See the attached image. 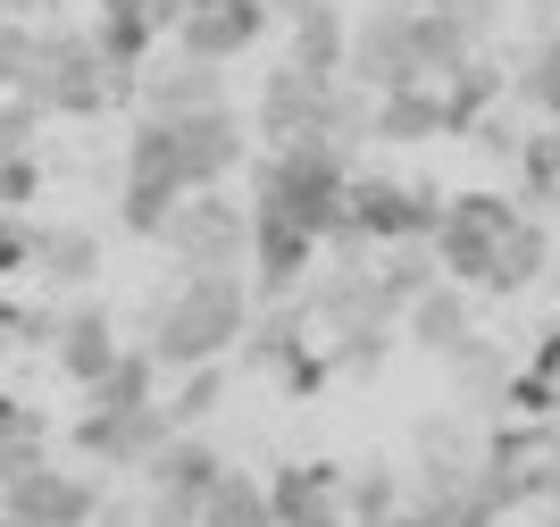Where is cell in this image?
Here are the masks:
<instances>
[{
	"label": "cell",
	"instance_id": "obj_1",
	"mask_svg": "<svg viewBox=\"0 0 560 527\" xmlns=\"http://www.w3.org/2000/svg\"><path fill=\"white\" fill-rule=\"evenodd\" d=\"M552 227H544L527 202H502V193H452L444 227H435V260H444L452 285H468L477 301H511L527 294L544 268H552Z\"/></svg>",
	"mask_w": 560,
	"mask_h": 527
},
{
	"label": "cell",
	"instance_id": "obj_2",
	"mask_svg": "<svg viewBox=\"0 0 560 527\" xmlns=\"http://www.w3.org/2000/svg\"><path fill=\"white\" fill-rule=\"evenodd\" d=\"M243 335H252V285L243 276H176V285H151V301H142V344L160 352L167 377L243 352Z\"/></svg>",
	"mask_w": 560,
	"mask_h": 527
},
{
	"label": "cell",
	"instance_id": "obj_3",
	"mask_svg": "<svg viewBox=\"0 0 560 527\" xmlns=\"http://www.w3.org/2000/svg\"><path fill=\"white\" fill-rule=\"evenodd\" d=\"M351 151H335V142H284V151H268L252 176V209H268V218H293V227H310L318 243H327L335 227H343V202H351Z\"/></svg>",
	"mask_w": 560,
	"mask_h": 527
},
{
	"label": "cell",
	"instance_id": "obj_4",
	"mask_svg": "<svg viewBox=\"0 0 560 527\" xmlns=\"http://www.w3.org/2000/svg\"><path fill=\"white\" fill-rule=\"evenodd\" d=\"M160 252L176 276H243L252 268V202H234L226 184L185 193L167 234H160Z\"/></svg>",
	"mask_w": 560,
	"mask_h": 527
},
{
	"label": "cell",
	"instance_id": "obj_5",
	"mask_svg": "<svg viewBox=\"0 0 560 527\" xmlns=\"http://www.w3.org/2000/svg\"><path fill=\"white\" fill-rule=\"evenodd\" d=\"M343 76L360 92L427 84V9L419 0H369V18H351V68Z\"/></svg>",
	"mask_w": 560,
	"mask_h": 527
},
{
	"label": "cell",
	"instance_id": "obj_6",
	"mask_svg": "<svg viewBox=\"0 0 560 527\" xmlns=\"http://www.w3.org/2000/svg\"><path fill=\"white\" fill-rule=\"evenodd\" d=\"M444 227V193L435 184H410V176H351V202H343V227L335 234H360V243H419V234Z\"/></svg>",
	"mask_w": 560,
	"mask_h": 527
},
{
	"label": "cell",
	"instance_id": "obj_7",
	"mask_svg": "<svg viewBox=\"0 0 560 527\" xmlns=\"http://www.w3.org/2000/svg\"><path fill=\"white\" fill-rule=\"evenodd\" d=\"M335 92H343V76H302L293 59H277V68L259 76V101H252V135L268 142V151H284V142H327L335 126Z\"/></svg>",
	"mask_w": 560,
	"mask_h": 527
},
{
	"label": "cell",
	"instance_id": "obj_8",
	"mask_svg": "<svg viewBox=\"0 0 560 527\" xmlns=\"http://www.w3.org/2000/svg\"><path fill=\"white\" fill-rule=\"evenodd\" d=\"M167 142H176V176H185V193H210V184H226L234 168L252 160V117H234V101H218V110H185V117H167Z\"/></svg>",
	"mask_w": 560,
	"mask_h": 527
},
{
	"label": "cell",
	"instance_id": "obj_9",
	"mask_svg": "<svg viewBox=\"0 0 560 527\" xmlns=\"http://www.w3.org/2000/svg\"><path fill=\"white\" fill-rule=\"evenodd\" d=\"M101 494H109V485L84 478V469H50V460H34L25 478L0 485V527H93Z\"/></svg>",
	"mask_w": 560,
	"mask_h": 527
},
{
	"label": "cell",
	"instance_id": "obj_10",
	"mask_svg": "<svg viewBox=\"0 0 560 527\" xmlns=\"http://www.w3.org/2000/svg\"><path fill=\"white\" fill-rule=\"evenodd\" d=\"M167 436H176L167 402H142V411H84L75 419V452L101 460V469H117V478H142V469L160 460Z\"/></svg>",
	"mask_w": 560,
	"mask_h": 527
},
{
	"label": "cell",
	"instance_id": "obj_11",
	"mask_svg": "<svg viewBox=\"0 0 560 527\" xmlns=\"http://www.w3.org/2000/svg\"><path fill=\"white\" fill-rule=\"evenodd\" d=\"M135 101L151 117H185V110H218L226 101V68L218 59H201V50H185L176 34H167L151 59H142V76H135Z\"/></svg>",
	"mask_w": 560,
	"mask_h": 527
},
{
	"label": "cell",
	"instance_id": "obj_12",
	"mask_svg": "<svg viewBox=\"0 0 560 527\" xmlns=\"http://www.w3.org/2000/svg\"><path fill=\"white\" fill-rule=\"evenodd\" d=\"M318 234L293 227V218H268V209H252V276H259V294L268 301H293L310 285V268H318Z\"/></svg>",
	"mask_w": 560,
	"mask_h": 527
},
{
	"label": "cell",
	"instance_id": "obj_13",
	"mask_svg": "<svg viewBox=\"0 0 560 527\" xmlns=\"http://www.w3.org/2000/svg\"><path fill=\"white\" fill-rule=\"evenodd\" d=\"M268 503H277V527H351L335 460H284L268 478Z\"/></svg>",
	"mask_w": 560,
	"mask_h": 527
},
{
	"label": "cell",
	"instance_id": "obj_14",
	"mask_svg": "<svg viewBox=\"0 0 560 527\" xmlns=\"http://www.w3.org/2000/svg\"><path fill=\"white\" fill-rule=\"evenodd\" d=\"M268 9L259 0H201L185 25H176V43L185 50H201V59H218V68H234V59H252L259 43H268Z\"/></svg>",
	"mask_w": 560,
	"mask_h": 527
},
{
	"label": "cell",
	"instance_id": "obj_15",
	"mask_svg": "<svg viewBox=\"0 0 560 527\" xmlns=\"http://www.w3.org/2000/svg\"><path fill=\"white\" fill-rule=\"evenodd\" d=\"M401 335H410L427 360H452L460 344H477V294H468V285H452V276H435V285L401 310Z\"/></svg>",
	"mask_w": 560,
	"mask_h": 527
},
{
	"label": "cell",
	"instance_id": "obj_16",
	"mask_svg": "<svg viewBox=\"0 0 560 527\" xmlns=\"http://www.w3.org/2000/svg\"><path fill=\"white\" fill-rule=\"evenodd\" d=\"M117 352H126V344H117V319L101 310V301H68V310H59V326H50V360L68 368L75 386H101Z\"/></svg>",
	"mask_w": 560,
	"mask_h": 527
},
{
	"label": "cell",
	"instance_id": "obj_17",
	"mask_svg": "<svg viewBox=\"0 0 560 527\" xmlns=\"http://www.w3.org/2000/svg\"><path fill=\"white\" fill-rule=\"evenodd\" d=\"M93 43L117 76H142V59L167 43V25L151 18V0H93Z\"/></svg>",
	"mask_w": 560,
	"mask_h": 527
},
{
	"label": "cell",
	"instance_id": "obj_18",
	"mask_svg": "<svg viewBox=\"0 0 560 527\" xmlns=\"http://www.w3.org/2000/svg\"><path fill=\"white\" fill-rule=\"evenodd\" d=\"M284 25H293L284 59H293L302 76H327V84H335V76L351 68V18L335 9V0H310V9H293Z\"/></svg>",
	"mask_w": 560,
	"mask_h": 527
},
{
	"label": "cell",
	"instance_id": "obj_19",
	"mask_svg": "<svg viewBox=\"0 0 560 527\" xmlns=\"http://www.w3.org/2000/svg\"><path fill=\"white\" fill-rule=\"evenodd\" d=\"M444 377H452V411L493 419L502 402H511V377H518V368L502 360V344H486V335H477V344H460V352L444 360Z\"/></svg>",
	"mask_w": 560,
	"mask_h": 527
},
{
	"label": "cell",
	"instance_id": "obj_20",
	"mask_svg": "<svg viewBox=\"0 0 560 527\" xmlns=\"http://www.w3.org/2000/svg\"><path fill=\"white\" fill-rule=\"evenodd\" d=\"M435 135H452V101H444V84L376 92V126H369V142H435Z\"/></svg>",
	"mask_w": 560,
	"mask_h": 527
},
{
	"label": "cell",
	"instance_id": "obj_21",
	"mask_svg": "<svg viewBox=\"0 0 560 527\" xmlns=\"http://www.w3.org/2000/svg\"><path fill=\"white\" fill-rule=\"evenodd\" d=\"M243 360H252V368H277V377H293V368L310 360V310H302V301H268V310H252Z\"/></svg>",
	"mask_w": 560,
	"mask_h": 527
},
{
	"label": "cell",
	"instance_id": "obj_22",
	"mask_svg": "<svg viewBox=\"0 0 560 527\" xmlns=\"http://www.w3.org/2000/svg\"><path fill=\"white\" fill-rule=\"evenodd\" d=\"M160 377H167L160 352H151V344H126V352L109 360V377H101V386H84V411H142V402H167Z\"/></svg>",
	"mask_w": 560,
	"mask_h": 527
},
{
	"label": "cell",
	"instance_id": "obj_23",
	"mask_svg": "<svg viewBox=\"0 0 560 527\" xmlns=\"http://www.w3.org/2000/svg\"><path fill=\"white\" fill-rule=\"evenodd\" d=\"M401 503H410V478H401L394 460H360V469H343V511H351V527H394Z\"/></svg>",
	"mask_w": 560,
	"mask_h": 527
},
{
	"label": "cell",
	"instance_id": "obj_24",
	"mask_svg": "<svg viewBox=\"0 0 560 527\" xmlns=\"http://www.w3.org/2000/svg\"><path fill=\"white\" fill-rule=\"evenodd\" d=\"M34 276L84 294V285L101 276V234L93 227H43V243H34Z\"/></svg>",
	"mask_w": 560,
	"mask_h": 527
},
{
	"label": "cell",
	"instance_id": "obj_25",
	"mask_svg": "<svg viewBox=\"0 0 560 527\" xmlns=\"http://www.w3.org/2000/svg\"><path fill=\"white\" fill-rule=\"evenodd\" d=\"M201 527H277V503H268V478H252V469H234L210 485V503H201Z\"/></svg>",
	"mask_w": 560,
	"mask_h": 527
},
{
	"label": "cell",
	"instance_id": "obj_26",
	"mask_svg": "<svg viewBox=\"0 0 560 527\" xmlns=\"http://www.w3.org/2000/svg\"><path fill=\"white\" fill-rule=\"evenodd\" d=\"M43 444H50L43 411H34V402H18V393H0V485L25 478V469L43 460Z\"/></svg>",
	"mask_w": 560,
	"mask_h": 527
},
{
	"label": "cell",
	"instance_id": "obj_27",
	"mask_svg": "<svg viewBox=\"0 0 560 527\" xmlns=\"http://www.w3.org/2000/svg\"><path fill=\"white\" fill-rule=\"evenodd\" d=\"M518 101H527L536 117H552V126H560V18L544 25L536 50L518 59Z\"/></svg>",
	"mask_w": 560,
	"mask_h": 527
},
{
	"label": "cell",
	"instance_id": "obj_28",
	"mask_svg": "<svg viewBox=\"0 0 560 527\" xmlns=\"http://www.w3.org/2000/svg\"><path fill=\"white\" fill-rule=\"evenodd\" d=\"M385 352H394V319H376V326H343L327 352V368H343V377H376L385 368Z\"/></svg>",
	"mask_w": 560,
	"mask_h": 527
},
{
	"label": "cell",
	"instance_id": "obj_29",
	"mask_svg": "<svg viewBox=\"0 0 560 527\" xmlns=\"http://www.w3.org/2000/svg\"><path fill=\"white\" fill-rule=\"evenodd\" d=\"M218 393H226V360H210V368H185V386L167 393V419H176V427H201V419L218 411Z\"/></svg>",
	"mask_w": 560,
	"mask_h": 527
},
{
	"label": "cell",
	"instance_id": "obj_30",
	"mask_svg": "<svg viewBox=\"0 0 560 527\" xmlns=\"http://www.w3.org/2000/svg\"><path fill=\"white\" fill-rule=\"evenodd\" d=\"M34 243H43L34 209H0V276H25V268H34Z\"/></svg>",
	"mask_w": 560,
	"mask_h": 527
},
{
	"label": "cell",
	"instance_id": "obj_31",
	"mask_svg": "<svg viewBox=\"0 0 560 527\" xmlns=\"http://www.w3.org/2000/svg\"><path fill=\"white\" fill-rule=\"evenodd\" d=\"M34 193H43V160H34V151H9V160H0V209H25Z\"/></svg>",
	"mask_w": 560,
	"mask_h": 527
},
{
	"label": "cell",
	"instance_id": "obj_32",
	"mask_svg": "<svg viewBox=\"0 0 560 527\" xmlns=\"http://www.w3.org/2000/svg\"><path fill=\"white\" fill-rule=\"evenodd\" d=\"M468 135H477V151H486V160H518V142H527L511 110H486L477 126H468Z\"/></svg>",
	"mask_w": 560,
	"mask_h": 527
},
{
	"label": "cell",
	"instance_id": "obj_33",
	"mask_svg": "<svg viewBox=\"0 0 560 527\" xmlns=\"http://www.w3.org/2000/svg\"><path fill=\"white\" fill-rule=\"evenodd\" d=\"M435 9H444V18H460L468 34L493 50V34H502V0H435Z\"/></svg>",
	"mask_w": 560,
	"mask_h": 527
},
{
	"label": "cell",
	"instance_id": "obj_34",
	"mask_svg": "<svg viewBox=\"0 0 560 527\" xmlns=\"http://www.w3.org/2000/svg\"><path fill=\"white\" fill-rule=\"evenodd\" d=\"M527 368H536V377H552V386H560V319L544 326V344H536V360H527Z\"/></svg>",
	"mask_w": 560,
	"mask_h": 527
},
{
	"label": "cell",
	"instance_id": "obj_35",
	"mask_svg": "<svg viewBox=\"0 0 560 527\" xmlns=\"http://www.w3.org/2000/svg\"><path fill=\"white\" fill-rule=\"evenodd\" d=\"M192 9H201V0H151V18H160V25H167V34H176V25H185V18H192Z\"/></svg>",
	"mask_w": 560,
	"mask_h": 527
},
{
	"label": "cell",
	"instance_id": "obj_36",
	"mask_svg": "<svg viewBox=\"0 0 560 527\" xmlns=\"http://www.w3.org/2000/svg\"><path fill=\"white\" fill-rule=\"evenodd\" d=\"M0 9H9V18H34V9H59V0H0Z\"/></svg>",
	"mask_w": 560,
	"mask_h": 527
},
{
	"label": "cell",
	"instance_id": "obj_37",
	"mask_svg": "<svg viewBox=\"0 0 560 527\" xmlns=\"http://www.w3.org/2000/svg\"><path fill=\"white\" fill-rule=\"evenodd\" d=\"M259 9H268V18H293V9H310V0H259Z\"/></svg>",
	"mask_w": 560,
	"mask_h": 527
},
{
	"label": "cell",
	"instance_id": "obj_38",
	"mask_svg": "<svg viewBox=\"0 0 560 527\" xmlns=\"http://www.w3.org/2000/svg\"><path fill=\"white\" fill-rule=\"evenodd\" d=\"M527 9H544V18H560V0H527Z\"/></svg>",
	"mask_w": 560,
	"mask_h": 527
},
{
	"label": "cell",
	"instance_id": "obj_39",
	"mask_svg": "<svg viewBox=\"0 0 560 527\" xmlns=\"http://www.w3.org/2000/svg\"><path fill=\"white\" fill-rule=\"evenodd\" d=\"M9 151H18V142H9V126H0V160H9Z\"/></svg>",
	"mask_w": 560,
	"mask_h": 527
},
{
	"label": "cell",
	"instance_id": "obj_40",
	"mask_svg": "<svg viewBox=\"0 0 560 527\" xmlns=\"http://www.w3.org/2000/svg\"><path fill=\"white\" fill-rule=\"evenodd\" d=\"M0 18H9V9H0Z\"/></svg>",
	"mask_w": 560,
	"mask_h": 527
}]
</instances>
